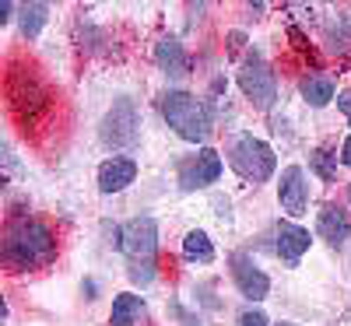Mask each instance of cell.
<instances>
[{
  "mask_svg": "<svg viewBox=\"0 0 351 326\" xmlns=\"http://www.w3.org/2000/svg\"><path fill=\"white\" fill-rule=\"evenodd\" d=\"M337 105H341V112H344V120L351 123V92H341V95H337Z\"/></svg>",
  "mask_w": 351,
  "mask_h": 326,
  "instance_id": "obj_21",
  "label": "cell"
},
{
  "mask_svg": "<svg viewBox=\"0 0 351 326\" xmlns=\"http://www.w3.org/2000/svg\"><path fill=\"white\" fill-rule=\"evenodd\" d=\"M162 112H165L169 127L180 134L183 140H190V144H204V140H208L211 116H208V109H204V102L193 99L190 92H169L162 99Z\"/></svg>",
  "mask_w": 351,
  "mask_h": 326,
  "instance_id": "obj_2",
  "label": "cell"
},
{
  "mask_svg": "<svg viewBox=\"0 0 351 326\" xmlns=\"http://www.w3.org/2000/svg\"><path fill=\"white\" fill-rule=\"evenodd\" d=\"M239 326H267V312H260V309H250L239 316Z\"/></svg>",
  "mask_w": 351,
  "mask_h": 326,
  "instance_id": "obj_20",
  "label": "cell"
},
{
  "mask_svg": "<svg viewBox=\"0 0 351 326\" xmlns=\"http://www.w3.org/2000/svg\"><path fill=\"white\" fill-rule=\"evenodd\" d=\"M341 158H344V165L351 168V137H344V147H341Z\"/></svg>",
  "mask_w": 351,
  "mask_h": 326,
  "instance_id": "obj_22",
  "label": "cell"
},
{
  "mask_svg": "<svg viewBox=\"0 0 351 326\" xmlns=\"http://www.w3.org/2000/svg\"><path fill=\"white\" fill-rule=\"evenodd\" d=\"M228 165L236 168L243 179L263 183L274 175V151L267 140H260L253 134H236L228 144Z\"/></svg>",
  "mask_w": 351,
  "mask_h": 326,
  "instance_id": "obj_3",
  "label": "cell"
},
{
  "mask_svg": "<svg viewBox=\"0 0 351 326\" xmlns=\"http://www.w3.org/2000/svg\"><path fill=\"white\" fill-rule=\"evenodd\" d=\"M8 102L11 109L21 116L25 123H32L39 120V112L49 105V92H46V84L32 74V71H11L8 74Z\"/></svg>",
  "mask_w": 351,
  "mask_h": 326,
  "instance_id": "obj_4",
  "label": "cell"
},
{
  "mask_svg": "<svg viewBox=\"0 0 351 326\" xmlns=\"http://www.w3.org/2000/svg\"><path fill=\"white\" fill-rule=\"evenodd\" d=\"M137 179V162L134 158H109L99 165V190L102 193H120Z\"/></svg>",
  "mask_w": 351,
  "mask_h": 326,
  "instance_id": "obj_11",
  "label": "cell"
},
{
  "mask_svg": "<svg viewBox=\"0 0 351 326\" xmlns=\"http://www.w3.org/2000/svg\"><path fill=\"white\" fill-rule=\"evenodd\" d=\"M141 312H144V302L137 299L134 291H123V294H116L109 323H112V326H134V323L141 319Z\"/></svg>",
  "mask_w": 351,
  "mask_h": 326,
  "instance_id": "obj_15",
  "label": "cell"
},
{
  "mask_svg": "<svg viewBox=\"0 0 351 326\" xmlns=\"http://www.w3.org/2000/svg\"><path fill=\"white\" fill-rule=\"evenodd\" d=\"M215 179H221V155L204 147L193 158H186L180 165V186L183 190H200V186H211Z\"/></svg>",
  "mask_w": 351,
  "mask_h": 326,
  "instance_id": "obj_8",
  "label": "cell"
},
{
  "mask_svg": "<svg viewBox=\"0 0 351 326\" xmlns=\"http://www.w3.org/2000/svg\"><path fill=\"white\" fill-rule=\"evenodd\" d=\"M183 256L190 263H211L215 260V246H211V239L204 231H190L183 239Z\"/></svg>",
  "mask_w": 351,
  "mask_h": 326,
  "instance_id": "obj_17",
  "label": "cell"
},
{
  "mask_svg": "<svg viewBox=\"0 0 351 326\" xmlns=\"http://www.w3.org/2000/svg\"><path fill=\"white\" fill-rule=\"evenodd\" d=\"M120 249H123L130 260H141V263L155 260V249H158V225H155L152 218H134L130 225L120 228Z\"/></svg>",
  "mask_w": 351,
  "mask_h": 326,
  "instance_id": "obj_7",
  "label": "cell"
},
{
  "mask_svg": "<svg viewBox=\"0 0 351 326\" xmlns=\"http://www.w3.org/2000/svg\"><path fill=\"white\" fill-rule=\"evenodd\" d=\"M299 92H302V99H306V105H327L337 92H334V81L330 77H319V74H309V77H302V84H299Z\"/></svg>",
  "mask_w": 351,
  "mask_h": 326,
  "instance_id": "obj_16",
  "label": "cell"
},
{
  "mask_svg": "<svg viewBox=\"0 0 351 326\" xmlns=\"http://www.w3.org/2000/svg\"><path fill=\"white\" fill-rule=\"evenodd\" d=\"M348 200H351V186H348Z\"/></svg>",
  "mask_w": 351,
  "mask_h": 326,
  "instance_id": "obj_24",
  "label": "cell"
},
{
  "mask_svg": "<svg viewBox=\"0 0 351 326\" xmlns=\"http://www.w3.org/2000/svg\"><path fill=\"white\" fill-rule=\"evenodd\" d=\"M278 200L285 207V214L291 218H302L309 211V190H306V175L299 165H288L281 172V190H278Z\"/></svg>",
  "mask_w": 351,
  "mask_h": 326,
  "instance_id": "obj_10",
  "label": "cell"
},
{
  "mask_svg": "<svg viewBox=\"0 0 351 326\" xmlns=\"http://www.w3.org/2000/svg\"><path fill=\"white\" fill-rule=\"evenodd\" d=\"M232 277H236V288L246 294L250 302H263V299H267L271 281H267V274H263L260 266H253V260L246 253L232 256Z\"/></svg>",
  "mask_w": 351,
  "mask_h": 326,
  "instance_id": "obj_9",
  "label": "cell"
},
{
  "mask_svg": "<svg viewBox=\"0 0 351 326\" xmlns=\"http://www.w3.org/2000/svg\"><path fill=\"white\" fill-rule=\"evenodd\" d=\"M46 18H49V4H28V8L21 11V36H25V39H36V36L43 32Z\"/></svg>",
  "mask_w": 351,
  "mask_h": 326,
  "instance_id": "obj_18",
  "label": "cell"
},
{
  "mask_svg": "<svg viewBox=\"0 0 351 326\" xmlns=\"http://www.w3.org/2000/svg\"><path fill=\"white\" fill-rule=\"evenodd\" d=\"M155 64H158L169 77H183V74L190 71V56H186V49H183L180 39H162V42L155 46Z\"/></svg>",
  "mask_w": 351,
  "mask_h": 326,
  "instance_id": "obj_13",
  "label": "cell"
},
{
  "mask_svg": "<svg viewBox=\"0 0 351 326\" xmlns=\"http://www.w3.org/2000/svg\"><path fill=\"white\" fill-rule=\"evenodd\" d=\"M14 14V4H11V0H4V4H0V21H8Z\"/></svg>",
  "mask_w": 351,
  "mask_h": 326,
  "instance_id": "obj_23",
  "label": "cell"
},
{
  "mask_svg": "<svg viewBox=\"0 0 351 326\" xmlns=\"http://www.w3.org/2000/svg\"><path fill=\"white\" fill-rule=\"evenodd\" d=\"M56 256V235L36 221V218H18L11 221L4 235V263L11 271H28V266H43Z\"/></svg>",
  "mask_w": 351,
  "mask_h": 326,
  "instance_id": "obj_1",
  "label": "cell"
},
{
  "mask_svg": "<svg viewBox=\"0 0 351 326\" xmlns=\"http://www.w3.org/2000/svg\"><path fill=\"white\" fill-rule=\"evenodd\" d=\"M102 140L112 144V147H137L141 140V123H137V109L130 99H116L112 109L106 112L102 120Z\"/></svg>",
  "mask_w": 351,
  "mask_h": 326,
  "instance_id": "obj_6",
  "label": "cell"
},
{
  "mask_svg": "<svg viewBox=\"0 0 351 326\" xmlns=\"http://www.w3.org/2000/svg\"><path fill=\"white\" fill-rule=\"evenodd\" d=\"M316 235H324V242L334 246V249H341V246L348 242L351 221H348V214L341 211L337 203H327L324 211H319V218H316Z\"/></svg>",
  "mask_w": 351,
  "mask_h": 326,
  "instance_id": "obj_12",
  "label": "cell"
},
{
  "mask_svg": "<svg viewBox=\"0 0 351 326\" xmlns=\"http://www.w3.org/2000/svg\"><path fill=\"white\" fill-rule=\"evenodd\" d=\"M239 88L243 95L256 105V109H271L274 99H278V81H274V71L267 67L260 53H250L243 67H239Z\"/></svg>",
  "mask_w": 351,
  "mask_h": 326,
  "instance_id": "obj_5",
  "label": "cell"
},
{
  "mask_svg": "<svg viewBox=\"0 0 351 326\" xmlns=\"http://www.w3.org/2000/svg\"><path fill=\"white\" fill-rule=\"evenodd\" d=\"M309 239H313V235H309L306 228H299V225H281V228H278V253H281V260L299 263L302 253L309 249Z\"/></svg>",
  "mask_w": 351,
  "mask_h": 326,
  "instance_id": "obj_14",
  "label": "cell"
},
{
  "mask_svg": "<svg viewBox=\"0 0 351 326\" xmlns=\"http://www.w3.org/2000/svg\"><path fill=\"white\" fill-rule=\"evenodd\" d=\"M309 165L316 168V175H319V179H334V155L327 151V147H319V151H313Z\"/></svg>",
  "mask_w": 351,
  "mask_h": 326,
  "instance_id": "obj_19",
  "label": "cell"
}]
</instances>
